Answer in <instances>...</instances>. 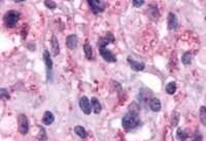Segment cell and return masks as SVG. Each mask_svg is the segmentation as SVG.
<instances>
[{
	"label": "cell",
	"instance_id": "cell-1",
	"mask_svg": "<svg viewBox=\"0 0 206 141\" xmlns=\"http://www.w3.org/2000/svg\"><path fill=\"white\" fill-rule=\"evenodd\" d=\"M114 37L110 32L106 33V35L104 36V37H101L98 40V48H99L100 55L106 62H109V63L117 62V57H115L109 50L106 49L107 44L114 43Z\"/></svg>",
	"mask_w": 206,
	"mask_h": 141
},
{
	"label": "cell",
	"instance_id": "cell-2",
	"mask_svg": "<svg viewBox=\"0 0 206 141\" xmlns=\"http://www.w3.org/2000/svg\"><path fill=\"white\" fill-rule=\"evenodd\" d=\"M122 124H123V127L125 129L130 130V129H135L138 127V126H140L141 121H140V118H138V113L129 111V112L123 118Z\"/></svg>",
	"mask_w": 206,
	"mask_h": 141
},
{
	"label": "cell",
	"instance_id": "cell-3",
	"mask_svg": "<svg viewBox=\"0 0 206 141\" xmlns=\"http://www.w3.org/2000/svg\"><path fill=\"white\" fill-rule=\"evenodd\" d=\"M20 16V13L17 12V10H8V12L5 13L3 20H4V23L7 27H14L19 22Z\"/></svg>",
	"mask_w": 206,
	"mask_h": 141
},
{
	"label": "cell",
	"instance_id": "cell-4",
	"mask_svg": "<svg viewBox=\"0 0 206 141\" xmlns=\"http://www.w3.org/2000/svg\"><path fill=\"white\" fill-rule=\"evenodd\" d=\"M43 61L46 66V75H48V81H52L53 78V61L50 58V54L49 50H45L43 53Z\"/></svg>",
	"mask_w": 206,
	"mask_h": 141
},
{
	"label": "cell",
	"instance_id": "cell-5",
	"mask_svg": "<svg viewBox=\"0 0 206 141\" xmlns=\"http://www.w3.org/2000/svg\"><path fill=\"white\" fill-rule=\"evenodd\" d=\"M18 123H19V132L21 134L26 135L29 132V122L25 114H20L18 118Z\"/></svg>",
	"mask_w": 206,
	"mask_h": 141
},
{
	"label": "cell",
	"instance_id": "cell-6",
	"mask_svg": "<svg viewBox=\"0 0 206 141\" xmlns=\"http://www.w3.org/2000/svg\"><path fill=\"white\" fill-rule=\"evenodd\" d=\"M88 3L94 13H99L103 12L104 8H105V3L103 1H99V0H90Z\"/></svg>",
	"mask_w": 206,
	"mask_h": 141
},
{
	"label": "cell",
	"instance_id": "cell-7",
	"mask_svg": "<svg viewBox=\"0 0 206 141\" xmlns=\"http://www.w3.org/2000/svg\"><path fill=\"white\" fill-rule=\"evenodd\" d=\"M79 107L82 110V112L86 113V114H90L92 111V108H91V103H90V100L87 98L86 96L82 97L79 99Z\"/></svg>",
	"mask_w": 206,
	"mask_h": 141
},
{
	"label": "cell",
	"instance_id": "cell-8",
	"mask_svg": "<svg viewBox=\"0 0 206 141\" xmlns=\"http://www.w3.org/2000/svg\"><path fill=\"white\" fill-rule=\"evenodd\" d=\"M77 36L75 34H71L69 36H67L66 38V45L69 50H74L77 48Z\"/></svg>",
	"mask_w": 206,
	"mask_h": 141
},
{
	"label": "cell",
	"instance_id": "cell-9",
	"mask_svg": "<svg viewBox=\"0 0 206 141\" xmlns=\"http://www.w3.org/2000/svg\"><path fill=\"white\" fill-rule=\"evenodd\" d=\"M178 22H177V18H176L175 13H169L168 14V28L169 30H175L177 28Z\"/></svg>",
	"mask_w": 206,
	"mask_h": 141
},
{
	"label": "cell",
	"instance_id": "cell-10",
	"mask_svg": "<svg viewBox=\"0 0 206 141\" xmlns=\"http://www.w3.org/2000/svg\"><path fill=\"white\" fill-rule=\"evenodd\" d=\"M128 62L130 66L134 71H142L145 68V64L142 62H137L135 60H132L131 58H128Z\"/></svg>",
	"mask_w": 206,
	"mask_h": 141
},
{
	"label": "cell",
	"instance_id": "cell-11",
	"mask_svg": "<svg viewBox=\"0 0 206 141\" xmlns=\"http://www.w3.org/2000/svg\"><path fill=\"white\" fill-rule=\"evenodd\" d=\"M54 122H55V115L53 114V112H50V111H45L42 117L43 125L50 126V125H52Z\"/></svg>",
	"mask_w": 206,
	"mask_h": 141
},
{
	"label": "cell",
	"instance_id": "cell-12",
	"mask_svg": "<svg viewBox=\"0 0 206 141\" xmlns=\"http://www.w3.org/2000/svg\"><path fill=\"white\" fill-rule=\"evenodd\" d=\"M50 43H52V54H53V56L56 57L59 55V53H60V45H59V41H58V38L55 35H53Z\"/></svg>",
	"mask_w": 206,
	"mask_h": 141
},
{
	"label": "cell",
	"instance_id": "cell-13",
	"mask_svg": "<svg viewBox=\"0 0 206 141\" xmlns=\"http://www.w3.org/2000/svg\"><path fill=\"white\" fill-rule=\"evenodd\" d=\"M150 107L154 112H158L161 110V101L158 98H151L150 100Z\"/></svg>",
	"mask_w": 206,
	"mask_h": 141
},
{
	"label": "cell",
	"instance_id": "cell-14",
	"mask_svg": "<svg viewBox=\"0 0 206 141\" xmlns=\"http://www.w3.org/2000/svg\"><path fill=\"white\" fill-rule=\"evenodd\" d=\"M149 14L153 20H159V18H160V13H159L158 7L155 6V5H150Z\"/></svg>",
	"mask_w": 206,
	"mask_h": 141
},
{
	"label": "cell",
	"instance_id": "cell-15",
	"mask_svg": "<svg viewBox=\"0 0 206 141\" xmlns=\"http://www.w3.org/2000/svg\"><path fill=\"white\" fill-rule=\"evenodd\" d=\"M84 50H85V55L86 58L88 60H93V50L92 46L89 44V42H86L84 45Z\"/></svg>",
	"mask_w": 206,
	"mask_h": 141
},
{
	"label": "cell",
	"instance_id": "cell-16",
	"mask_svg": "<svg viewBox=\"0 0 206 141\" xmlns=\"http://www.w3.org/2000/svg\"><path fill=\"white\" fill-rule=\"evenodd\" d=\"M74 133L77 134L78 137H81V138H86L87 137V131L84 127H82V126H77V127H74Z\"/></svg>",
	"mask_w": 206,
	"mask_h": 141
},
{
	"label": "cell",
	"instance_id": "cell-17",
	"mask_svg": "<svg viewBox=\"0 0 206 141\" xmlns=\"http://www.w3.org/2000/svg\"><path fill=\"white\" fill-rule=\"evenodd\" d=\"M91 104H92V107L94 108V112L96 114L100 113L101 111V104L99 103V101L97 100L96 98H92L91 99Z\"/></svg>",
	"mask_w": 206,
	"mask_h": 141
},
{
	"label": "cell",
	"instance_id": "cell-18",
	"mask_svg": "<svg viewBox=\"0 0 206 141\" xmlns=\"http://www.w3.org/2000/svg\"><path fill=\"white\" fill-rule=\"evenodd\" d=\"M192 54H191L190 52H187L182 55V62L185 64V65H190L191 63H192Z\"/></svg>",
	"mask_w": 206,
	"mask_h": 141
},
{
	"label": "cell",
	"instance_id": "cell-19",
	"mask_svg": "<svg viewBox=\"0 0 206 141\" xmlns=\"http://www.w3.org/2000/svg\"><path fill=\"white\" fill-rule=\"evenodd\" d=\"M166 92H167L169 95H173L176 92V84L174 81H171L166 86Z\"/></svg>",
	"mask_w": 206,
	"mask_h": 141
},
{
	"label": "cell",
	"instance_id": "cell-20",
	"mask_svg": "<svg viewBox=\"0 0 206 141\" xmlns=\"http://www.w3.org/2000/svg\"><path fill=\"white\" fill-rule=\"evenodd\" d=\"M38 140L39 141H46L48 140V136H46L45 130L41 126H39V133H38Z\"/></svg>",
	"mask_w": 206,
	"mask_h": 141
},
{
	"label": "cell",
	"instance_id": "cell-21",
	"mask_svg": "<svg viewBox=\"0 0 206 141\" xmlns=\"http://www.w3.org/2000/svg\"><path fill=\"white\" fill-rule=\"evenodd\" d=\"M176 137L179 141H186L188 139V134L186 133V131H183L182 129L177 130V133H176Z\"/></svg>",
	"mask_w": 206,
	"mask_h": 141
},
{
	"label": "cell",
	"instance_id": "cell-22",
	"mask_svg": "<svg viewBox=\"0 0 206 141\" xmlns=\"http://www.w3.org/2000/svg\"><path fill=\"white\" fill-rule=\"evenodd\" d=\"M200 121L203 125H206V107H200Z\"/></svg>",
	"mask_w": 206,
	"mask_h": 141
},
{
	"label": "cell",
	"instance_id": "cell-23",
	"mask_svg": "<svg viewBox=\"0 0 206 141\" xmlns=\"http://www.w3.org/2000/svg\"><path fill=\"white\" fill-rule=\"evenodd\" d=\"M0 98L2 100H8L10 98L8 91L6 89H0Z\"/></svg>",
	"mask_w": 206,
	"mask_h": 141
},
{
	"label": "cell",
	"instance_id": "cell-24",
	"mask_svg": "<svg viewBox=\"0 0 206 141\" xmlns=\"http://www.w3.org/2000/svg\"><path fill=\"white\" fill-rule=\"evenodd\" d=\"M45 5L48 7V8H50V9H55L56 7H57L56 2H54V1H45Z\"/></svg>",
	"mask_w": 206,
	"mask_h": 141
},
{
	"label": "cell",
	"instance_id": "cell-25",
	"mask_svg": "<svg viewBox=\"0 0 206 141\" xmlns=\"http://www.w3.org/2000/svg\"><path fill=\"white\" fill-rule=\"evenodd\" d=\"M130 111H132V112H136V113H139V106L137 105L136 103H132L131 105H130Z\"/></svg>",
	"mask_w": 206,
	"mask_h": 141
},
{
	"label": "cell",
	"instance_id": "cell-26",
	"mask_svg": "<svg viewBox=\"0 0 206 141\" xmlns=\"http://www.w3.org/2000/svg\"><path fill=\"white\" fill-rule=\"evenodd\" d=\"M132 3L135 7H140L144 4V0H133Z\"/></svg>",
	"mask_w": 206,
	"mask_h": 141
},
{
	"label": "cell",
	"instance_id": "cell-27",
	"mask_svg": "<svg viewBox=\"0 0 206 141\" xmlns=\"http://www.w3.org/2000/svg\"><path fill=\"white\" fill-rule=\"evenodd\" d=\"M193 141H202V135L201 134H197L193 138Z\"/></svg>",
	"mask_w": 206,
	"mask_h": 141
},
{
	"label": "cell",
	"instance_id": "cell-28",
	"mask_svg": "<svg viewBox=\"0 0 206 141\" xmlns=\"http://www.w3.org/2000/svg\"><path fill=\"white\" fill-rule=\"evenodd\" d=\"M205 20H206V17H205Z\"/></svg>",
	"mask_w": 206,
	"mask_h": 141
}]
</instances>
